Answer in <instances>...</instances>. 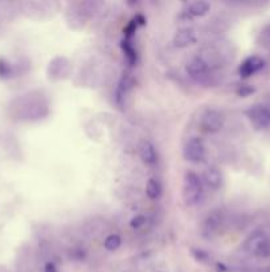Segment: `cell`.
<instances>
[{
	"label": "cell",
	"mask_w": 270,
	"mask_h": 272,
	"mask_svg": "<svg viewBox=\"0 0 270 272\" xmlns=\"http://www.w3.org/2000/svg\"><path fill=\"white\" fill-rule=\"evenodd\" d=\"M204 195V183L201 176L195 172H187L183 178L181 186V197L187 206L199 205Z\"/></svg>",
	"instance_id": "obj_1"
},
{
	"label": "cell",
	"mask_w": 270,
	"mask_h": 272,
	"mask_svg": "<svg viewBox=\"0 0 270 272\" xmlns=\"http://www.w3.org/2000/svg\"><path fill=\"white\" fill-rule=\"evenodd\" d=\"M244 250L257 256H269L270 239L265 232H253L244 242Z\"/></svg>",
	"instance_id": "obj_2"
},
{
	"label": "cell",
	"mask_w": 270,
	"mask_h": 272,
	"mask_svg": "<svg viewBox=\"0 0 270 272\" xmlns=\"http://www.w3.org/2000/svg\"><path fill=\"white\" fill-rule=\"evenodd\" d=\"M225 117L223 112L215 108H210L203 113L200 118V129L207 134H216L224 128Z\"/></svg>",
	"instance_id": "obj_3"
},
{
	"label": "cell",
	"mask_w": 270,
	"mask_h": 272,
	"mask_svg": "<svg viewBox=\"0 0 270 272\" xmlns=\"http://www.w3.org/2000/svg\"><path fill=\"white\" fill-rule=\"evenodd\" d=\"M184 158L194 165H199L205 160L207 149H205L204 141L199 137H191L188 141L185 142L183 149Z\"/></svg>",
	"instance_id": "obj_4"
},
{
	"label": "cell",
	"mask_w": 270,
	"mask_h": 272,
	"mask_svg": "<svg viewBox=\"0 0 270 272\" xmlns=\"http://www.w3.org/2000/svg\"><path fill=\"white\" fill-rule=\"evenodd\" d=\"M185 72L191 76L192 79L196 80H203L207 79L210 73V64H208V61L205 60L203 56H195L192 57L187 65H185Z\"/></svg>",
	"instance_id": "obj_5"
},
{
	"label": "cell",
	"mask_w": 270,
	"mask_h": 272,
	"mask_svg": "<svg viewBox=\"0 0 270 272\" xmlns=\"http://www.w3.org/2000/svg\"><path fill=\"white\" fill-rule=\"evenodd\" d=\"M223 224V212L215 210L208 214L201 223V235L205 239H212L217 235V232Z\"/></svg>",
	"instance_id": "obj_6"
},
{
	"label": "cell",
	"mask_w": 270,
	"mask_h": 272,
	"mask_svg": "<svg viewBox=\"0 0 270 272\" xmlns=\"http://www.w3.org/2000/svg\"><path fill=\"white\" fill-rule=\"evenodd\" d=\"M248 118L255 129H265L270 125V108L253 106L248 112Z\"/></svg>",
	"instance_id": "obj_7"
},
{
	"label": "cell",
	"mask_w": 270,
	"mask_h": 272,
	"mask_svg": "<svg viewBox=\"0 0 270 272\" xmlns=\"http://www.w3.org/2000/svg\"><path fill=\"white\" fill-rule=\"evenodd\" d=\"M201 179H203V183L205 186H208L212 190H219L223 186L224 176H223V173L219 167L215 166V165H210L204 170Z\"/></svg>",
	"instance_id": "obj_8"
},
{
	"label": "cell",
	"mask_w": 270,
	"mask_h": 272,
	"mask_svg": "<svg viewBox=\"0 0 270 272\" xmlns=\"http://www.w3.org/2000/svg\"><path fill=\"white\" fill-rule=\"evenodd\" d=\"M138 150H139L140 160L147 166H154L158 162V150L150 140H142L139 142Z\"/></svg>",
	"instance_id": "obj_9"
},
{
	"label": "cell",
	"mask_w": 270,
	"mask_h": 272,
	"mask_svg": "<svg viewBox=\"0 0 270 272\" xmlns=\"http://www.w3.org/2000/svg\"><path fill=\"white\" fill-rule=\"evenodd\" d=\"M196 41V32L192 28H183L176 32L172 37V43L176 48H187Z\"/></svg>",
	"instance_id": "obj_10"
},
{
	"label": "cell",
	"mask_w": 270,
	"mask_h": 272,
	"mask_svg": "<svg viewBox=\"0 0 270 272\" xmlns=\"http://www.w3.org/2000/svg\"><path fill=\"white\" fill-rule=\"evenodd\" d=\"M210 11V4L205 0H196L185 7L184 14L187 17H203Z\"/></svg>",
	"instance_id": "obj_11"
},
{
	"label": "cell",
	"mask_w": 270,
	"mask_h": 272,
	"mask_svg": "<svg viewBox=\"0 0 270 272\" xmlns=\"http://www.w3.org/2000/svg\"><path fill=\"white\" fill-rule=\"evenodd\" d=\"M262 65H264V61L261 60L260 57L253 56V57L246 59V60L241 64L239 72H240V75L242 76V77H249V76H252L253 73H255V72L260 71L261 68H262Z\"/></svg>",
	"instance_id": "obj_12"
},
{
	"label": "cell",
	"mask_w": 270,
	"mask_h": 272,
	"mask_svg": "<svg viewBox=\"0 0 270 272\" xmlns=\"http://www.w3.org/2000/svg\"><path fill=\"white\" fill-rule=\"evenodd\" d=\"M69 69V63L65 57H56L49 63V76L53 79H60L61 75Z\"/></svg>",
	"instance_id": "obj_13"
},
{
	"label": "cell",
	"mask_w": 270,
	"mask_h": 272,
	"mask_svg": "<svg viewBox=\"0 0 270 272\" xmlns=\"http://www.w3.org/2000/svg\"><path fill=\"white\" fill-rule=\"evenodd\" d=\"M146 195L151 201L159 199L160 195H162V185L158 179H155V178L149 179L147 185H146Z\"/></svg>",
	"instance_id": "obj_14"
},
{
	"label": "cell",
	"mask_w": 270,
	"mask_h": 272,
	"mask_svg": "<svg viewBox=\"0 0 270 272\" xmlns=\"http://www.w3.org/2000/svg\"><path fill=\"white\" fill-rule=\"evenodd\" d=\"M120 246H122V238L118 234H111L106 238L105 242H104V247L107 251H117Z\"/></svg>",
	"instance_id": "obj_15"
},
{
	"label": "cell",
	"mask_w": 270,
	"mask_h": 272,
	"mask_svg": "<svg viewBox=\"0 0 270 272\" xmlns=\"http://www.w3.org/2000/svg\"><path fill=\"white\" fill-rule=\"evenodd\" d=\"M12 75V66L7 60L0 59V79H8Z\"/></svg>",
	"instance_id": "obj_16"
},
{
	"label": "cell",
	"mask_w": 270,
	"mask_h": 272,
	"mask_svg": "<svg viewBox=\"0 0 270 272\" xmlns=\"http://www.w3.org/2000/svg\"><path fill=\"white\" fill-rule=\"evenodd\" d=\"M145 223H146V219L143 215H136V217H134L130 221V226L136 230V228H140Z\"/></svg>",
	"instance_id": "obj_17"
},
{
	"label": "cell",
	"mask_w": 270,
	"mask_h": 272,
	"mask_svg": "<svg viewBox=\"0 0 270 272\" xmlns=\"http://www.w3.org/2000/svg\"><path fill=\"white\" fill-rule=\"evenodd\" d=\"M45 271L46 272H57L56 271V267L53 264H46V267H45Z\"/></svg>",
	"instance_id": "obj_18"
}]
</instances>
